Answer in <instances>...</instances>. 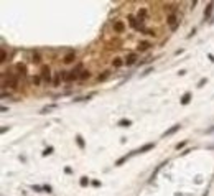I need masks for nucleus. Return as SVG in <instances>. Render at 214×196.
Masks as SVG:
<instances>
[{"label":"nucleus","mask_w":214,"mask_h":196,"mask_svg":"<svg viewBox=\"0 0 214 196\" xmlns=\"http://www.w3.org/2000/svg\"><path fill=\"white\" fill-rule=\"evenodd\" d=\"M54 107H56V104H50V106L43 107V109H41V112H46V111H50V109H54Z\"/></svg>","instance_id":"cd10ccee"},{"label":"nucleus","mask_w":214,"mask_h":196,"mask_svg":"<svg viewBox=\"0 0 214 196\" xmlns=\"http://www.w3.org/2000/svg\"><path fill=\"white\" fill-rule=\"evenodd\" d=\"M18 78H20V76H15V74H12V73H4V89L7 87V84H8V87L15 89L18 86Z\"/></svg>","instance_id":"f257e3e1"},{"label":"nucleus","mask_w":214,"mask_h":196,"mask_svg":"<svg viewBox=\"0 0 214 196\" xmlns=\"http://www.w3.org/2000/svg\"><path fill=\"white\" fill-rule=\"evenodd\" d=\"M132 125V120H128V119H120L119 120V127H130Z\"/></svg>","instance_id":"a211bd4d"},{"label":"nucleus","mask_w":214,"mask_h":196,"mask_svg":"<svg viewBox=\"0 0 214 196\" xmlns=\"http://www.w3.org/2000/svg\"><path fill=\"white\" fill-rule=\"evenodd\" d=\"M74 59H76V51H69V53L63 58V63L64 64H71Z\"/></svg>","instance_id":"0eeeda50"},{"label":"nucleus","mask_w":214,"mask_h":196,"mask_svg":"<svg viewBox=\"0 0 214 196\" xmlns=\"http://www.w3.org/2000/svg\"><path fill=\"white\" fill-rule=\"evenodd\" d=\"M92 186H100V181L99 180H92Z\"/></svg>","instance_id":"f704fd0d"},{"label":"nucleus","mask_w":214,"mask_h":196,"mask_svg":"<svg viewBox=\"0 0 214 196\" xmlns=\"http://www.w3.org/2000/svg\"><path fill=\"white\" fill-rule=\"evenodd\" d=\"M137 59H139L137 53H128L127 56H125V64H127V66H133V64L137 63Z\"/></svg>","instance_id":"39448f33"},{"label":"nucleus","mask_w":214,"mask_h":196,"mask_svg":"<svg viewBox=\"0 0 214 196\" xmlns=\"http://www.w3.org/2000/svg\"><path fill=\"white\" fill-rule=\"evenodd\" d=\"M41 74H35V76H33V78H32V82H33V84H35V86H40V82H41Z\"/></svg>","instance_id":"412c9836"},{"label":"nucleus","mask_w":214,"mask_h":196,"mask_svg":"<svg viewBox=\"0 0 214 196\" xmlns=\"http://www.w3.org/2000/svg\"><path fill=\"white\" fill-rule=\"evenodd\" d=\"M152 71H153V68H147L145 71H143V74H142V76H147V74H150V73H152Z\"/></svg>","instance_id":"473e14b6"},{"label":"nucleus","mask_w":214,"mask_h":196,"mask_svg":"<svg viewBox=\"0 0 214 196\" xmlns=\"http://www.w3.org/2000/svg\"><path fill=\"white\" fill-rule=\"evenodd\" d=\"M63 74V81H66V82H73V81H76V79H79V74L73 69V71H69L68 74L66 73H61Z\"/></svg>","instance_id":"7ed1b4c3"},{"label":"nucleus","mask_w":214,"mask_h":196,"mask_svg":"<svg viewBox=\"0 0 214 196\" xmlns=\"http://www.w3.org/2000/svg\"><path fill=\"white\" fill-rule=\"evenodd\" d=\"M53 76H54V78H53V84L58 87V86L61 84V79H63V74H61V71H59V73H56V74H53Z\"/></svg>","instance_id":"ddd939ff"},{"label":"nucleus","mask_w":214,"mask_h":196,"mask_svg":"<svg viewBox=\"0 0 214 196\" xmlns=\"http://www.w3.org/2000/svg\"><path fill=\"white\" fill-rule=\"evenodd\" d=\"M180 128H181V125H180V124H175V125H173V127H170V128H168L166 132H163V137H168V135H171V134L178 132Z\"/></svg>","instance_id":"1a4fd4ad"},{"label":"nucleus","mask_w":214,"mask_h":196,"mask_svg":"<svg viewBox=\"0 0 214 196\" xmlns=\"http://www.w3.org/2000/svg\"><path fill=\"white\" fill-rule=\"evenodd\" d=\"M155 147V143L153 142H150V143H147V145H143L142 148H139V150H133V152H130V155H135V153H145V152H148V150H152Z\"/></svg>","instance_id":"423d86ee"},{"label":"nucleus","mask_w":214,"mask_h":196,"mask_svg":"<svg viewBox=\"0 0 214 196\" xmlns=\"http://www.w3.org/2000/svg\"><path fill=\"white\" fill-rule=\"evenodd\" d=\"M7 130H8V127H7V125H4V127L0 128V134H5Z\"/></svg>","instance_id":"72a5a7b5"},{"label":"nucleus","mask_w":214,"mask_h":196,"mask_svg":"<svg viewBox=\"0 0 214 196\" xmlns=\"http://www.w3.org/2000/svg\"><path fill=\"white\" fill-rule=\"evenodd\" d=\"M81 69H82V63H78V64H76V68H74V71H76V73H79Z\"/></svg>","instance_id":"2f4dec72"},{"label":"nucleus","mask_w":214,"mask_h":196,"mask_svg":"<svg viewBox=\"0 0 214 196\" xmlns=\"http://www.w3.org/2000/svg\"><path fill=\"white\" fill-rule=\"evenodd\" d=\"M186 143H188V140H183V142L176 143V150H180V148H185V147H186Z\"/></svg>","instance_id":"a878e982"},{"label":"nucleus","mask_w":214,"mask_h":196,"mask_svg":"<svg viewBox=\"0 0 214 196\" xmlns=\"http://www.w3.org/2000/svg\"><path fill=\"white\" fill-rule=\"evenodd\" d=\"M109 76H111V73H109V71H104V73H100V74L97 76V82H104L106 79H109Z\"/></svg>","instance_id":"4468645a"},{"label":"nucleus","mask_w":214,"mask_h":196,"mask_svg":"<svg viewBox=\"0 0 214 196\" xmlns=\"http://www.w3.org/2000/svg\"><path fill=\"white\" fill-rule=\"evenodd\" d=\"M33 61H36V63L40 61V54L36 53V51H33Z\"/></svg>","instance_id":"7c9ffc66"},{"label":"nucleus","mask_w":214,"mask_h":196,"mask_svg":"<svg viewBox=\"0 0 214 196\" xmlns=\"http://www.w3.org/2000/svg\"><path fill=\"white\" fill-rule=\"evenodd\" d=\"M76 142H78V147H79V148H84V147H86V142H84V139H82V137L79 135V134H78V135H76Z\"/></svg>","instance_id":"6ab92c4d"},{"label":"nucleus","mask_w":214,"mask_h":196,"mask_svg":"<svg viewBox=\"0 0 214 196\" xmlns=\"http://www.w3.org/2000/svg\"><path fill=\"white\" fill-rule=\"evenodd\" d=\"M4 63H7V51L2 50V64H4Z\"/></svg>","instance_id":"c85d7f7f"},{"label":"nucleus","mask_w":214,"mask_h":196,"mask_svg":"<svg viewBox=\"0 0 214 196\" xmlns=\"http://www.w3.org/2000/svg\"><path fill=\"white\" fill-rule=\"evenodd\" d=\"M53 152H54V148H53V147H48V148L45 150V152H43V157H48V155H51Z\"/></svg>","instance_id":"b1692460"},{"label":"nucleus","mask_w":214,"mask_h":196,"mask_svg":"<svg viewBox=\"0 0 214 196\" xmlns=\"http://www.w3.org/2000/svg\"><path fill=\"white\" fill-rule=\"evenodd\" d=\"M91 97H92V96H82V97H76V99H74V102H81V101H89Z\"/></svg>","instance_id":"393cba45"},{"label":"nucleus","mask_w":214,"mask_h":196,"mask_svg":"<svg viewBox=\"0 0 214 196\" xmlns=\"http://www.w3.org/2000/svg\"><path fill=\"white\" fill-rule=\"evenodd\" d=\"M150 46H152V45H150L148 41H140V43H139V50H140V51H147Z\"/></svg>","instance_id":"dca6fc26"},{"label":"nucleus","mask_w":214,"mask_h":196,"mask_svg":"<svg viewBox=\"0 0 214 196\" xmlns=\"http://www.w3.org/2000/svg\"><path fill=\"white\" fill-rule=\"evenodd\" d=\"M206 82H207V79H206V78H203V79H201L199 82H198V87H203V86L206 84Z\"/></svg>","instance_id":"c756f323"},{"label":"nucleus","mask_w":214,"mask_h":196,"mask_svg":"<svg viewBox=\"0 0 214 196\" xmlns=\"http://www.w3.org/2000/svg\"><path fill=\"white\" fill-rule=\"evenodd\" d=\"M145 17H147V10H145V8H142V10H139V20L142 21L143 18H145Z\"/></svg>","instance_id":"5701e85b"},{"label":"nucleus","mask_w":214,"mask_h":196,"mask_svg":"<svg viewBox=\"0 0 214 196\" xmlns=\"http://www.w3.org/2000/svg\"><path fill=\"white\" fill-rule=\"evenodd\" d=\"M112 28H114V32H115V33H124L125 25H124V21H115L114 25H112Z\"/></svg>","instance_id":"6e6552de"},{"label":"nucleus","mask_w":214,"mask_h":196,"mask_svg":"<svg viewBox=\"0 0 214 196\" xmlns=\"http://www.w3.org/2000/svg\"><path fill=\"white\" fill-rule=\"evenodd\" d=\"M89 185V178H87V176H82L81 178V186H87Z\"/></svg>","instance_id":"bb28decb"},{"label":"nucleus","mask_w":214,"mask_h":196,"mask_svg":"<svg viewBox=\"0 0 214 196\" xmlns=\"http://www.w3.org/2000/svg\"><path fill=\"white\" fill-rule=\"evenodd\" d=\"M91 78V71H81L79 74V81H87Z\"/></svg>","instance_id":"f3484780"},{"label":"nucleus","mask_w":214,"mask_h":196,"mask_svg":"<svg viewBox=\"0 0 214 196\" xmlns=\"http://www.w3.org/2000/svg\"><path fill=\"white\" fill-rule=\"evenodd\" d=\"M213 8H214V2H209L206 7V10H204V20H207V18L213 15Z\"/></svg>","instance_id":"9d476101"},{"label":"nucleus","mask_w":214,"mask_h":196,"mask_svg":"<svg viewBox=\"0 0 214 196\" xmlns=\"http://www.w3.org/2000/svg\"><path fill=\"white\" fill-rule=\"evenodd\" d=\"M17 69H18V73H20V74H25V73H26L25 64H21V63H18V64H17Z\"/></svg>","instance_id":"4be33fe9"},{"label":"nucleus","mask_w":214,"mask_h":196,"mask_svg":"<svg viewBox=\"0 0 214 196\" xmlns=\"http://www.w3.org/2000/svg\"><path fill=\"white\" fill-rule=\"evenodd\" d=\"M130 157H132V155H130V153L124 155V157H122V158H119V160L115 161V165H117V167H120V165L124 163V161H127V160H128V158H130Z\"/></svg>","instance_id":"aec40b11"},{"label":"nucleus","mask_w":214,"mask_h":196,"mask_svg":"<svg viewBox=\"0 0 214 196\" xmlns=\"http://www.w3.org/2000/svg\"><path fill=\"white\" fill-rule=\"evenodd\" d=\"M124 64H125V61H122L120 58H114V61H112V66H114L115 69L120 68V66H124Z\"/></svg>","instance_id":"2eb2a0df"},{"label":"nucleus","mask_w":214,"mask_h":196,"mask_svg":"<svg viewBox=\"0 0 214 196\" xmlns=\"http://www.w3.org/2000/svg\"><path fill=\"white\" fill-rule=\"evenodd\" d=\"M191 96H193L191 92H185V94H183V97H181V101H180V102H181L183 106H186V104H189V101H191Z\"/></svg>","instance_id":"9b49d317"},{"label":"nucleus","mask_w":214,"mask_h":196,"mask_svg":"<svg viewBox=\"0 0 214 196\" xmlns=\"http://www.w3.org/2000/svg\"><path fill=\"white\" fill-rule=\"evenodd\" d=\"M43 189H45V191H48V193H51V186H48V185L43 186Z\"/></svg>","instance_id":"c9c22d12"},{"label":"nucleus","mask_w":214,"mask_h":196,"mask_svg":"<svg viewBox=\"0 0 214 196\" xmlns=\"http://www.w3.org/2000/svg\"><path fill=\"white\" fill-rule=\"evenodd\" d=\"M166 21H168V25H171V28H173V26H176L175 23H176V15L175 13H170L166 17Z\"/></svg>","instance_id":"f8f14e48"},{"label":"nucleus","mask_w":214,"mask_h":196,"mask_svg":"<svg viewBox=\"0 0 214 196\" xmlns=\"http://www.w3.org/2000/svg\"><path fill=\"white\" fill-rule=\"evenodd\" d=\"M40 74H41V78H43V81H46V82H51V69H50V66H48V64H43L41 66V73H40Z\"/></svg>","instance_id":"f03ea898"},{"label":"nucleus","mask_w":214,"mask_h":196,"mask_svg":"<svg viewBox=\"0 0 214 196\" xmlns=\"http://www.w3.org/2000/svg\"><path fill=\"white\" fill-rule=\"evenodd\" d=\"M207 58H209V59H211V61H213V63H214V56H213V54H207Z\"/></svg>","instance_id":"e433bc0d"},{"label":"nucleus","mask_w":214,"mask_h":196,"mask_svg":"<svg viewBox=\"0 0 214 196\" xmlns=\"http://www.w3.org/2000/svg\"><path fill=\"white\" fill-rule=\"evenodd\" d=\"M128 21H130V26H132L133 30H140V32H143V26H142V21L137 20V18H133L132 15H128Z\"/></svg>","instance_id":"20e7f679"}]
</instances>
